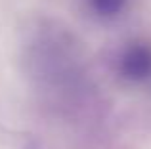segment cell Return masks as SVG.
Segmentation results:
<instances>
[{
	"label": "cell",
	"instance_id": "obj_1",
	"mask_svg": "<svg viewBox=\"0 0 151 149\" xmlns=\"http://www.w3.org/2000/svg\"><path fill=\"white\" fill-rule=\"evenodd\" d=\"M115 67L117 74L126 82L142 84L151 80V44L145 40H134L126 44L119 52Z\"/></svg>",
	"mask_w": 151,
	"mask_h": 149
},
{
	"label": "cell",
	"instance_id": "obj_2",
	"mask_svg": "<svg viewBox=\"0 0 151 149\" xmlns=\"http://www.w3.org/2000/svg\"><path fill=\"white\" fill-rule=\"evenodd\" d=\"M128 0H86L92 15L100 19H115L124 11Z\"/></svg>",
	"mask_w": 151,
	"mask_h": 149
}]
</instances>
